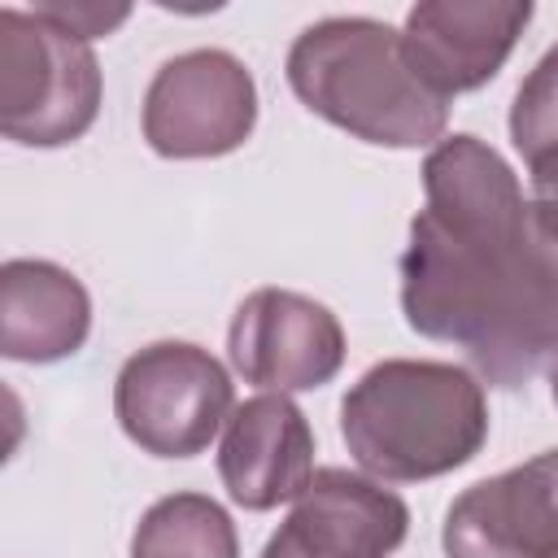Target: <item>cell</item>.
Returning a JSON list of instances; mask_svg holds the SVG:
<instances>
[{"mask_svg": "<svg viewBox=\"0 0 558 558\" xmlns=\"http://www.w3.org/2000/svg\"><path fill=\"white\" fill-rule=\"evenodd\" d=\"M510 144L532 166L549 148H558V44L527 70L510 105Z\"/></svg>", "mask_w": 558, "mask_h": 558, "instance_id": "cell-14", "label": "cell"}, {"mask_svg": "<svg viewBox=\"0 0 558 558\" xmlns=\"http://www.w3.org/2000/svg\"><path fill=\"white\" fill-rule=\"evenodd\" d=\"M257 126V83L227 48H192L157 65L144 92V140L157 157L201 161L244 148Z\"/></svg>", "mask_w": 558, "mask_h": 558, "instance_id": "cell-6", "label": "cell"}, {"mask_svg": "<svg viewBox=\"0 0 558 558\" xmlns=\"http://www.w3.org/2000/svg\"><path fill=\"white\" fill-rule=\"evenodd\" d=\"M218 480L240 510H275L296 501L314 480V432L283 392H257L227 418L218 445Z\"/></svg>", "mask_w": 558, "mask_h": 558, "instance_id": "cell-11", "label": "cell"}, {"mask_svg": "<svg viewBox=\"0 0 558 558\" xmlns=\"http://www.w3.org/2000/svg\"><path fill=\"white\" fill-rule=\"evenodd\" d=\"M340 436L362 475L379 484L436 480L484 449L488 397L466 366L384 357L344 392Z\"/></svg>", "mask_w": 558, "mask_h": 558, "instance_id": "cell-2", "label": "cell"}, {"mask_svg": "<svg viewBox=\"0 0 558 558\" xmlns=\"http://www.w3.org/2000/svg\"><path fill=\"white\" fill-rule=\"evenodd\" d=\"M440 545L445 558H558V449L462 488Z\"/></svg>", "mask_w": 558, "mask_h": 558, "instance_id": "cell-9", "label": "cell"}, {"mask_svg": "<svg viewBox=\"0 0 558 558\" xmlns=\"http://www.w3.org/2000/svg\"><path fill=\"white\" fill-rule=\"evenodd\" d=\"M527 22V0H418L405 13L401 44L418 78L449 100L493 83Z\"/></svg>", "mask_w": 558, "mask_h": 558, "instance_id": "cell-10", "label": "cell"}, {"mask_svg": "<svg viewBox=\"0 0 558 558\" xmlns=\"http://www.w3.org/2000/svg\"><path fill=\"white\" fill-rule=\"evenodd\" d=\"M549 392H554V405H558V357L549 362Z\"/></svg>", "mask_w": 558, "mask_h": 558, "instance_id": "cell-17", "label": "cell"}, {"mask_svg": "<svg viewBox=\"0 0 558 558\" xmlns=\"http://www.w3.org/2000/svg\"><path fill=\"white\" fill-rule=\"evenodd\" d=\"M39 17H48L52 26L70 31L74 39L92 44L109 31H118L126 17H131V4H100V0H44V4H31Z\"/></svg>", "mask_w": 558, "mask_h": 558, "instance_id": "cell-15", "label": "cell"}, {"mask_svg": "<svg viewBox=\"0 0 558 558\" xmlns=\"http://www.w3.org/2000/svg\"><path fill=\"white\" fill-rule=\"evenodd\" d=\"M92 331V296L78 275L44 257H9L0 266V353L9 362L48 366L74 357Z\"/></svg>", "mask_w": 558, "mask_h": 558, "instance_id": "cell-12", "label": "cell"}, {"mask_svg": "<svg viewBox=\"0 0 558 558\" xmlns=\"http://www.w3.org/2000/svg\"><path fill=\"white\" fill-rule=\"evenodd\" d=\"M410 532V506L349 466H318L257 558H392Z\"/></svg>", "mask_w": 558, "mask_h": 558, "instance_id": "cell-8", "label": "cell"}, {"mask_svg": "<svg viewBox=\"0 0 558 558\" xmlns=\"http://www.w3.org/2000/svg\"><path fill=\"white\" fill-rule=\"evenodd\" d=\"M527 183H532V209L536 218L558 235V148H549L545 157H536L527 166Z\"/></svg>", "mask_w": 558, "mask_h": 558, "instance_id": "cell-16", "label": "cell"}, {"mask_svg": "<svg viewBox=\"0 0 558 558\" xmlns=\"http://www.w3.org/2000/svg\"><path fill=\"white\" fill-rule=\"evenodd\" d=\"M288 87L323 122L379 148H436L449 100L405 57L401 31L375 17H323L288 48Z\"/></svg>", "mask_w": 558, "mask_h": 558, "instance_id": "cell-3", "label": "cell"}, {"mask_svg": "<svg viewBox=\"0 0 558 558\" xmlns=\"http://www.w3.org/2000/svg\"><path fill=\"white\" fill-rule=\"evenodd\" d=\"M235 384L227 366L192 340H153L113 379V414L131 445L153 458H196L227 427Z\"/></svg>", "mask_w": 558, "mask_h": 558, "instance_id": "cell-5", "label": "cell"}, {"mask_svg": "<svg viewBox=\"0 0 558 558\" xmlns=\"http://www.w3.org/2000/svg\"><path fill=\"white\" fill-rule=\"evenodd\" d=\"M100 61L92 44L35 9H0V131L26 148H61L100 113Z\"/></svg>", "mask_w": 558, "mask_h": 558, "instance_id": "cell-4", "label": "cell"}, {"mask_svg": "<svg viewBox=\"0 0 558 558\" xmlns=\"http://www.w3.org/2000/svg\"><path fill=\"white\" fill-rule=\"evenodd\" d=\"M131 558H240V536L214 497L170 493L140 514Z\"/></svg>", "mask_w": 558, "mask_h": 558, "instance_id": "cell-13", "label": "cell"}, {"mask_svg": "<svg viewBox=\"0 0 558 558\" xmlns=\"http://www.w3.org/2000/svg\"><path fill=\"white\" fill-rule=\"evenodd\" d=\"M227 353L244 384L262 392H310L340 375L344 327L305 292L257 288L231 314Z\"/></svg>", "mask_w": 558, "mask_h": 558, "instance_id": "cell-7", "label": "cell"}, {"mask_svg": "<svg viewBox=\"0 0 558 558\" xmlns=\"http://www.w3.org/2000/svg\"><path fill=\"white\" fill-rule=\"evenodd\" d=\"M423 196L401 253L405 323L466 349L480 384L523 388L558 357V235L510 161L466 131L423 157Z\"/></svg>", "mask_w": 558, "mask_h": 558, "instance_id": "cell-1", "label": "cell"}]
</instances>
